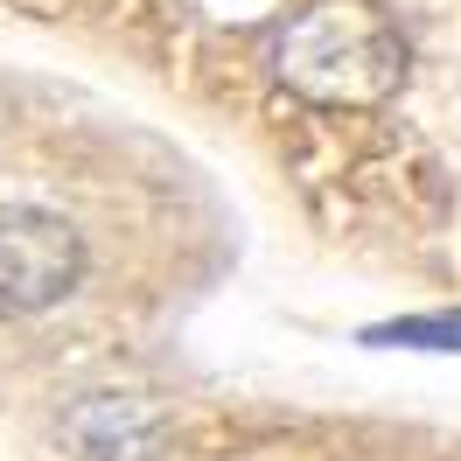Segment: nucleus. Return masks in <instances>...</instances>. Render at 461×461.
<instances>
[{"instance_id":"f257e3e1","label":"nucleus","mask_w":461,"mask_h":461,"mask_svg":"<svg viewBox=\"0 0 461 461\" xmlns=\"http://www.w3.org/2000/svg\"><path fill=\"white\" fill-rule=\"evenodd\" d=\"M412 50L377 0H308L273 42V77L321 113H371L405 85Z\"/></svg>"},{"instance_id":"f03ea898","label":"nucleus","mask_w":461,"mask_h":461,"mask_svg":"<svg viewBox=\"0 0 461 461\" xmlns=\"http://www.w3.org/2000/svg\"><path fill=\"white\" fill-rule=\"evenodd\" d=\"M85 280V238L70 217L35 210V203H7L0 210V308L7 315H42L70 301Z\"/></svg>"},{"instance_id":"7ed1b4c3","label":"nucleus","mask_w":461,"mask_h":461,"mask_svg":"<svg viewBox=\"0 0 461 461\" xmlns=\"http://www.w3.org/2000/svg\"><path fill=\"white\" fill-rule=\"evenodd\" d=\"M63 440H70V455H77V461H154V447H161V420H154L140 399L98 392V399H85L70 420H63Z\"/></svg>"},{"instance_id":"20e7f679","label":"nucleus","mask_w":461,"mask_h":461,"mask_svg":"<svg viewBox=\"0 0 461 461\" xmlns=\"http://www.w3.org/2000/svg\"><path fill=\"white\" fill-rule=\"evenodd\" d=\"M364 343H405V349H461V315H412V321H384Z\"/></svg>"}]
</instances>
